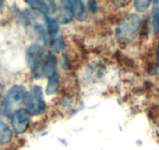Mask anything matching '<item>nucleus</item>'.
<instances>
[{
  "label": "nucleus",
  "mask_w": 159,
  "mask_h": 150,
  "mask_svg": "<svg viewBox=\"0 0 159 150\" xmlns=\"http://www.w3.org/2000/svg\"><path fill=\"white\" fill-rule=\"evenodd\" d=\"M141 20L138 15L130 13L120 21L116 28V37L121 44H129L135 39L140 27Z\"/></svg>",
  "instance_id": "nucleus-1"
},
{
  "label": "nucleus",
  "mask_w": 159,
  "mask_h": 150,
  "mask_svg": "<svg viewBox=\"0 0 159 150\" xmlns=\"http://www.w3.org/2000/svg\"><path fill=\"white\" fill-rule=\"evenodd\" d=\"M28 92L25 87L15 85L9 90L2 105V110L4 115H13L20 110V107L26 102Z\"/></svg>",
  "instance_id": "nucleus-2"
},
{
  "label": "nucleus",
  "mask_w": 159,
  "mask_h": 150,
  "mask_svg": "<svg viewBox=\"0 0 159 150\" xmlns=\"http://www.w3.org/2000/svg\"><path fill=\"white\" fill-rule=\"evenodd\" d=\"M27 61L32 73L36 77L43 74L44 49L42 45L34 44L27 50Z\"/></svg>",
  "instance_id": "nucleus-3"
},
{
  "label": "nucleus",
  "mask_w": 159,
  "mask_h": 150,
  "mask_svg": "<svg viewBox=\"0 0 159 150\" xmlns=\"http://www.w3.org/2000/svg\"><path fill=\"white\" fill-rule=\"evenodd\" d=\"M26 105H27V112L30 114V115H41L45 111L46 105L41 87L35 85L32 88L31 91L27 96Z\"/></svg>",
  "instance_id": "nucleus-4"
},
{
  "label": "nucleus",
  "mask_w": 159,
  "mask_h": 150,
  "mask_svg": "<svg viewBox=\"0 0 159 150\" xmlns=\"http://www.w3.org/2000/svg\"><path fill=\"white\" fill-rule=\"evenodd\" d=\"M30 124V114L25 109H20L13 114L12 125L17 134H23L27 131Z\"/></svg>",
  "instance_id": "nucleus-5"
},
{
  "label": "nucleus",
  "mask_w": 159,
  "mask_h": 150,
  "mask_svg": "<svg viewBox=\"0 0 159 150\" xmlns=\"http://www.w3.org/2000/svg\"><path fill=\"white\" fill-rule=\"evenodd\" d=\"M59 3H60V10L58 15V22L61 24H68L74 16L71 5L69 0H59Z\"/></svg>",
  "instance_id": "nucleus-6"
},
{
  "label": "nucleus",
  "mask_w": 159,
  "mask_h": 150,
  "mask_svg": "<svg viewBox=\"0 0 159 150\" xmlns=\"http://www.w3.org/2000/svg\"><path fill=\"white\" fill-rule=\"evenodd\" d=\"M69 2L73 9L75 17L80 21H84L87 17V13L83 0H69Z\"/></svg>",
  "instance_id": "nucleus-7"
},
{
  "label": "nucleus",
  "mask_w": 159,
  "mask_h": 150,
  "mask_svg": "<svg viewBox=\"0 0 159 150\" xmlns=\"http://www.w3.org/2000/svg\"><path fill=\"white\" fill-rule=\"evenodd\" d=\"M56 59L52 53H48L45 58L43 64V74L47 77H51L56 72Z\"/></svg>",
  "instance_id": "nucleus-8"
},
{
  "label": "nucleus",
  "mask_w": 159,
  "mask_h": 150,
  "mask_svg": "<svg viewBox=\"0 0 159 150\" xmlns=\"http://www.w3.org/2000/svg\"><path fill=\"white\" fill-rule=\"evenodd\" d=\"M60 87V82H59V77L57 73H55L52 75L48 79V84H47L46 91L47 95H54L57 93Z\"/></svg>",
  "instance_id": "nucleus-9"
},
{
  "label": "nucleus",
  "mask_w": 159,
  "mask_h": 150,
  "mask_svg": "<svg viewBox=\"0 0 159 150\" xmlns=\"http://www.w3.org/2000/svg\"><path fill=\"white\" fill-rule=\"evenodd\" d=\"M13 132L10 127L4 122L0 121V145H6L11 141Z\"/></svg>",
  "instance_id": "nucleus-10"
},
{
  "label": "nucleus",
  "mask_w": 159,
  "mask_h": 150,
  "mask_svg": "<svg viewBox=\"0 0 159 150\" xmlns=\"http://www.w3.org/2000/svg\"><path fill=\"white\" fill-rule=\"evenodd\" d=\"M34 31L38 39L42 41L45 45H47L48 42V29L45 28L43 25L40 24H36L34 25Z\"/></svg>",
  "instance_id": "nucleus-11"
},
{
  "label": "nucleus",
  "mask_w": 159,
  "mask_h": 150,
  "mask_svg": "<svg viewBox=\"0 0 159 150\" xmlns=\"http://www.w3.org/2000/svg\"><path fill=\"white\" fill-rule=\"evenodd\" d=\"M52 46L54 51L61 52L65 49V42L62 37L57 35L54 37H52Z\"/></svg>",
  "instance_id": "nucleus-12"
},
{
  "label": "nucleus",
  "mask_w": 159,
  "mask_h": 150,
  "mask_svg": "<svg viewBox=\"0 0 159 150\" xmlns=\"http://www.w3.org/2000/svg\"><path fill=\"white\" fill-rule=\"evenodd\" d=\"M153 27L155 32L159 30V1L154 2L153 10Z\"/></svg>",
  "instance_id": "nucleus-13"
},
{
  "label": "nucleus",
  "mask_w": 159,
  "mask_h": 150,
  "mask_svg": "<svg viewBox=\"0 0 159 150\" xmlns=\"http://www.w3.org/2000/svg\"><path fill=\"white\" fill-rule=\"evenodd\" d=\"M151 0H134V7L138 12L146 11L150 7Z\"/></svg>",
  "instance_id": "nucleus-14"
},
{
  "label": "nucleus",
  "mask_w": 159,
  "mask_h": 150,
  "mask_svg": "<svg viewBox=\"0 0 159 150\" xmlns=\"http://www.w3.org/2000/svg\"><path fill=\"white\" fill-rule=\"evenodd\" d=\"M129 2H130V0H115V4L117 7H122L127 5Z\"/></svg>",
  "instance_id": "nucleus-15"
},
{
  "label": "nucleus",
  "mask_w": 159,
  "mask_h": 150,
  "mask_svg": "<svg viewBox=\"0 0 159 150\" xmlns=\"http://www.w3.org/2000/svg\"><path fill=\"white\" fill-rule=\"evenodd\" d=\"M88 6H89V8H90V10H91V11L95 12L96 10H97L95 0H90L89 3H88Z\"/></svg>",
  "instance_id": "nucleus-16"
},
{
  "label": "nucleus",
  "mask_w": 159,
  "mask_h": 150,
  "mask_svg": "<svg viewBox=\"0 0 159 150\" xmlns=\"http://www.w3.org/2000/svg\"><path fill=\"white\" fill-rule=\"evenodd\" d=\"M2 7H3V0H0V11L2 10Z\"/></svg>",
  "instance_id": "nucleus-17"
},
{
  "label": "nucleus",
  "mask_w": 159,
  "mask_h": 150,
  "mask_svg": "<svg viewBox=\"0 0 159 150\" xmlns=\"http://www.w3.org/2000/svg\"><path fill=\"white\" fill-rule=\"evenodd\" d=\"M157 63H158V65H159V44H158V47H157Z\"/></svg>",
  "instance_id": "nucleus-18"
},
{
  "label": "nucleus",
  "mask_w": 159,
  "mask_h": 150,
  "mask_svg": "<svg viewBox=\"0 0 159 150\" xmlns=\"http://www.w3.org/2000/svg\"><path fill=\"white\" fill-rule=\"evenodd\" d=\"M2 91H3V85H2V84L0 83V95L2 94Z\"/></svg>",
  "instance_id": "nucleus-19"
},
{
  "label": "nucleus",
  "mask_w": 159,
  "mask_h": 150,
  "mask_svg": "<svg viewBox=\"0 0 159 150\" xmlns=\"http://www.w3.org/2000/svg\"><path fill=\"white\" fill-rule=\"evenodd\" d=\"M158 1H159V0H154V2H158Z\"/></svg>",
  "instance_id": "nucleus-20"
}]
</instances>
